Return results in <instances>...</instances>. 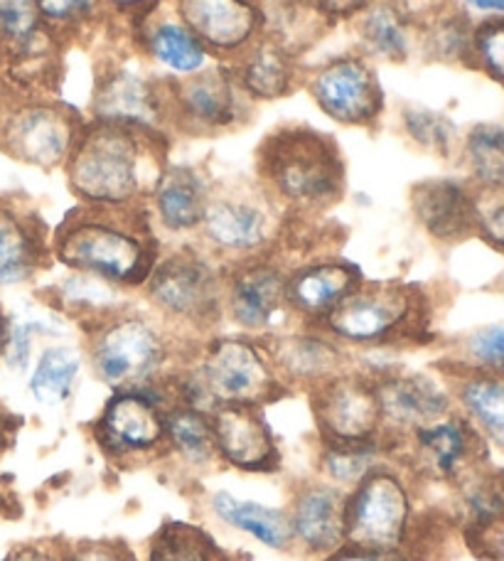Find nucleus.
<instances>
[{
    "mask_svg": "<svg viewBox=\"0 0 504 561\" xmlns=\"http://www.w3.org/2000/svg\"><path fill=\"white\" fill-rule=\"evenodd\" d=\"M470 5L480 10H488V13H502L504 15V0H468Z\"/></svg>",
    "mask_w": 504,
    "mask_h": 561,
    "instance_id": "obj_53",
    "label": "nucleus"
},
{
    "mask_svg": "<svg viewBox=\"0 0 504 561\" xmlns=\"http://www.w3.org/2000/svg\"><path fill=\"white\" fill-rule=\"evenodd\" d=\"M175 13L221 65L264 35V13L256 0H177Z\"/></svg>",
    "mask_w": 504,
    "mask_h": 561,
    "instance_id": "obj_19",
    "label": "nucleus"
},
{
    "mask_svg": "<svg viewBox=\"0 0 504 561\" xmlns=\"http://www.w3.org/2000/svg\"><path fill=\"white\" fill-rule=\"evenodd\" d=\"M53 256L69 272L144 288L160 259L158 229L148 205H79L53 232Z\"/></svg>",
    "mask_w": 504,
    "mask_h": 561,
    "instance_id": "obj_2",
    "label": "nucleus"
},
{
    "mask_svg": "<svg viewBox=\"0 0 504 561\" xmlns=\"http://www.w3.org/2000/svg\"><path fill=\"white\" fill-rule=\"evenodd\" d=\"M308 394L325 444H381V414L369 375L350 369L308 389Z\"/></svg>",
    "mask_w": 504,
    "mask_h": 561,
    "instance_id": "obj_16",
    "label": "nucleus"
},
{
    "mask_svg": "<svg viewBox=\"0 0 504 561\" xmlns=\"http://www.w3.org/2000/svg\"><path fill=\"white\" fill-rule=\"evenodd\" d=\"M355 20L362 55L381 62L401 65L406 62L413 43H416V27L413 18L394 0H371Z\"/></svg>",
    "mask_w": 504,
    "mask_h": 561,
    "instance_id": "obj_30",
    "label": "nucleus"
},
{
    "mask_svg": "<svg viewBox=\"0 0 504 561\" xmlns=\"http://www.w3.org/2000/svg\"><path fill=\"white\" fill-rule=\"evenodd\" d=\"M389 552H375V549H365L357 545L345 542L335 552H330L325 561H381Z\"/></svg>",
    "mask_w": 504,
    "mask_h": 561,
    "instance_id": "obj_51",
    "label": "nucleus"
},
{
    "mask_svg": "<svg viewBox=\"0 0 504 561\" xmlns=\"http://www.w3.org/2000/svg\"><path fill=\"white\" fill-rule=\"evenodd\" d=\"M462 163L472 187L504 185V128L495 124L470 128L462 144Z\"/></svg>",
    "mask_w": 504,
    "mask_h": 561,
    "instance_id": "obj_37",
    "label": "nucleus"
},
{
    "mask_svg": "<svg viewBox=\"0 0 504 561\" xmlns=\"http://www.w3.org/2000/svg\"><path fill=\"white\" fill-rule=\"evenodd\" d=\"M150 310L193 345V337H211L225 318V266L205 249L183 247L160 254L144 284Z\"/></svg>",
    "mask_w": 504,
    "mask_h": 561,
    "instance_id": "obj_6",
    "label": "nucleus"
},
{
    "mask_svg": "<svg viewBox=\"0 0 504 561\" xmlns=\"http://www.w3.org/2000/svg\"><path fill=\"white\" fill-rule=\"evenodd\" d=\"M211 510L219 519H225L239 533H247L261 545L271 549H288L294 545V533H290V517L286 510L266 507L249 500H239L231 493L211 495Z\"/></svg>",
    "mask_w": 504,
    "mask_h": 561,
    "instance_id": "obj_32",
    "label": "nucleus"
},
{
    "mask_svg": "<svg viewBox=\"0 0 504 561\" xmlns=\"http://www.w3.org/2000/svg\"><path fill=\"white\" fill-rule=\"evenodd\" d=\"M312 102L335 124L375 128L385 114V89L375 62L362 53L330 57L302 77Z\"/></svg>",
    "mask_w": 504,
    "mask_h": 561,
    "instance_id": "obj_13",
    "label": "nucleus"
},
{
    "mask_svg": "<svg viewBox=\"0 0 504 561\" xmlns=\"http://www.w3.org/2000/svg\"><path fill=\"white\" fill-rule=\"evenodd\" d=\"M163 416L168 454H173L195 470H205L211 463H217L219 454L209 414L197 412V409H190L185 404H175Z\"/></svg>",
    "mask_w": 504,
    "mask_h": 561,
    "instance_id": "obj_34",
    "label": "nucleus"
},
{
    "mask_svg": "<svg viewBox=\"0 0 504 561\" xmlns=\"http://www.w3.org/2000/svg\"><path fill=\"white\" fill-rule=\"evenodd\" d=\"M381 561H423L416 557H409V554H401V552H389Z\"/></svg>",
    "mask_w": 504,
    "mask_h": 561,
    "instance_id": "obj_55",
    "label": "nucleus"
},
{
    "mask_svg": "<svg viewBox=\"0 0 504 561\" xmlns=\"http://www.w3.org/2000/svg\"><path fill=\"white\" fill-rule=\"evenodd\" d=\"M67 561H138L124 539H84L67 545Z\"/></svg>",
    "mask_w": 504,
    "mask_h": 561,
    "instance_id": "obj_46",
    "label": "nucleus"
},
{
    "mask_svg": "<svg viewBox=\"0 0 504 561\" xmlns=\"http://www.w3.org/2000/svg\"><path fill=\"white\" fill-rule=\"evenodd\" d=\"M170 136L144 126L87 122L65 163L79 205H148L168 168Z\"/></svg>",
    "mask_w": 504,
    "mask_h": 561,
    "instance_id": "obj_1",
    "label": "nucleus"
},
{
    "mask_svg": "<svg viewBox=\"0 0 504 561\" xmlns=\"http://www.w3.org/2000/svg\"><path fill=\"white\" fill-rule=\"evenodd\" d=\"M177 404L211 414L219 407H264L284 397L264 340L211 335L173 373Z\"/></svg>",
    "mask_w": 504,
    "mask_h": 561,
    "instance_id": "obj_4",
    "label": "nucleus"
},
{
    "mask_svg": "<svg viewBox=\"0 0 504 561\" xmlns=\"http://www.w3.org/2000/svg\"><path fill=\"white\" fill-rule=\"evenodd\" d=\"M458 485L478 529H492L504 523V470L480 466Z\"/></svg>",
    "mask_w": 504,
    "mask_h": 561,
    "instance_id": "obj_39",
    "label": "nucleus"
},
{
    "mask_svg": "<svg viewBox=\"0 0 504 561\" xmlns=\"http://www.w3.org/2000/svg\"><path fill=\"white\" fill-rule=\"evenodd\" d=\"M453 365L504 377V323L472 330L468 337H462L458 359Z\"/></svg>",
    "mask_w": 504,
    "mask_h": 561,
    "instance_id": "obj_42",
    "label": "nucleus"
},
{
    "mask_svg": "<svg viewBox=\"0 0 504 561\" xmlns=\"http://www.w3.org/2000/svg\"><path fill=\"white\" fill-rule=\"evenodd\" d=\"M53 304L59 310H65L69 318H75L82 328L128 306L124 300V288L108 284L104 278L79 272L65 276L53 288Z\"/></svg>",
    "mask_w": 504,
    "mask_h": 561,
    "instance_id": "obj_33",
    "label": "nucleus"
},
{
    "mask_svg": "<svg viewBox=\"0 0 504 561\" xmlns=\"http://www.w3.org/2000/svg\"><path fill=\"white\" fill-rule=\"evenodd\" d=\"M104 5L118 15L130 18L136 25L138 20H144L146 15L153 13V10L160 5V0H104Z\"/></svg>",
    "mask_w": 504,
    "mask_h": 561,
    "instance_id": "obj_50",
    "label": "nucleus"
},
{
    "mask_svg": "<svg viewBox=\"0 0 504 561\" xmlns=\"http://www.w3.org/2000/svg\"><path fill=\"white\" fill-rule=\"evenodd\" d=\"M33 5L57 37H69L94 23L104 0H33Z\"/></svg>",
    "mask_w": 504,
    "mask_h": 561,
    "instance_id": "obj_43",
    "label": "nucleus"
},
{
    "mask_svg": "<svg viewBox=\"0 0 504 561\" xmlns=\"http://www.w3.org/2000/svg\"><path fill=\"white\" fill-rule=\"evenodd\" d=\"M345 523L350 545L375 552H401L411 527L406 480L387 463L371 468L347 495Z\"/></svg>",
    "mask_w": 504,
    "mask_h": 561,
    "instance_id": "obj_12",
    "label": "nucleus"
},
{
    "mask_svg": "<svg viewBox=\"0 0 504 561\" xmlns=\"http://www.w3.org/2000/svg\"><path fill=\"white\" fill-rule=\"evenodd\" d=\"M148 561H229L215 537L187 523H165L148 542Z\"/></svg>",
    "mask_w": 504,
    "mask_h": 561,
    "instance_id": "obj_36",
    "label": "nucleus"
},
{
    "mask_svg": "<svg viewBox=\"0 0 504 561\" xmlns=\"http://www.w3.org/2000/svg\"><path fill=\"white\" fill-rule=\"evenodd\" d=\"M79 369H82V355L75 347H47L30 377V394L43 407L65 404L75 392Z\"/></svg>",
    "mask_w": 504,
    "mask_h": 561,
    "instance_id": "obj_35",
    "label": "nucleus"
},
{
    "mask_svg": "<svg viewBox=\"0 0 504 561\" xmlns=\"http://www.w3.org/2000/svg\"><path fill=\"white\" fill-rule=\"evenodd\" d=\"M53 259V232L37 209L0 197V286L27 284Z\"/></svg>",
    "mask_w": 504,
    "mask_h": 561,
    "instance_id": "obj_21",
    "label": "nucleus"
},
{
    "mask_svg": "<svg viewBox=\"0 0 504 561\" xmlns=\"http://www.w3.org/2000/svg\"><path fill=\"white\" fill-rule=\"evenodd\" d=\"M30 353H33V325H10L8 343L3 350L8 367L15 369V373H25L30 365Z\"/></svg>",
    "mask_w": 504,
    "mask_h": 561,
    "instance_id": "obj_47",
    "label": "nucleus"
},
{
    "mask_svg": "<svg viewBox=\"0 0 504 561\" xmlns=\"http://www.w3.org/2000/svg\"><path fill=\"white\" fill-rule=\"evenodd\" d=\"M13 431H15V416L0 404V454H3L10 440H13Z\"/></svg>",
    "mask_w": 504,
    "mask_h": 561,
    "instance_id": "obj_52",
    "label": "nucleus"
},
{
    "mask_svg": "<svg viewBox=\"0 0 504 561\" xmlns=\"http://www.w3.org/2000/svg\"><path fill=\"white\" fill-rule=\"evenodd\" d=\"M87 357L101 385L114 392L144 389L175 373L180 345H187L153 310L124 306L84 328Z\"/></svg>",
    "mask_w": 504,
    "mask_h": 561,
    "instance_id": "obj_5",
    "label": "nucleus"
},
{
    "mask_svg": "<svg viewBox=\"0 0 504 561\" xmlns=\"http://www.w3.org/2000/svg\"><path fill=\"white\" fill-rule=\"evenodd\" d=\"M84 124L82 114L55 94L13 87L0 99V150L43 170L65 168Z\"/></svg>",
    "mask_w": 504,
    "mask_h": 561,
    "instance_id": "obj_9",
    "label": "nucleus"
},
{
    "mask_svg": "<svg viewBox=\"0 0 504 561\" xmlns=\"http://www.w3.org/2000/svg\"><path fill=\"white\" fill-rule=\"evenodd\" d=\"M284 222V207L259 180H219L211 185L197 234L202 249L221 266H229L274 252Z\"/></svg>",
    "mask_w": 504,
    "mask_h": 561,
    "instance_id": "obj_8",
    "label": "nucleus"
},
{
    "mask_svg": "<svg viewBox=\"0 0 504 561\" xmlns=\"http://www.w3.org/2000/svg\"><path fill=\"white\" fill-rule=\"evenodd\" d=\"M403 444H409L411 463L423 476L446 480V483H460L462 478L485 466L488 460V440L458 409L428 426L413 431L409 438H403Z\"/></svg>",
    "mask_w": 504,
    "mask_h": 561,
    "instance_id": "obj_17",
    "label": "nucleus"
},
{
    "mask_svg": "<svg viewBox=\"0 0 504 561\" xmlns=\"http://www.w3.org/2000/svg\"><path fill=\"white\" fill-rule=\"evenodd\" d=\"M428 323V298L419 286L362 280L316 328L340 345L389 347L426 340Z\"/></svg>",
    "mask_w": 504,
    "mask_h": 561,
    "instance_id": "obj_7",
    "label": "nucleus"
},
{
    "mask_svg": "<svg viewBox=\"0 0 504 561\" xmlns=\"http://www.w3.org/2000/svg\"><path fill=\"white\" fill-rule=\"evenodd\" d=\"M421 43L431 59H440V62H470L472 27L462 13H438L423 27Z\"/></svg>",
    "mask_w": 504,
    "mask_h": 561,
    "instance_id": "obj_40",
    "label": "nucleus"
},
{
    "mask_svg": "<svg viewBox=\"0 0 504 561\" xmlns=\"http://www.w3.org/2000/svg\"><path fill=\"white\" fill-rule=\"evenodd\" d=\"M470 65L504 84V18H490L472 27Z\"/></svg>",
    "mask_w": 504,
    "mask_h": 561,
    "instance_id": "obj_44",
    "label": "nucleus"
},
{
    "mask_svg": "<svg viewBox=\"0 0 504 561\" xmlns=\"http://www.w3.org/2000/svg\"><path fill=\"white\" fill-rule=\"evenodd\" d=\"M381 444H325L320 456V470L328 483L337 488H355L371 468L379 466Z\"/></svg>",
    "mask_w": 504,
    "mask_h": 561,
    "instance_id": "obj_38",
    "label": "nucleus"
},
{
    "mask_svg": "<svg viewBox=\"0 0 504 561\" xmlns=\"http://www.w3.org/2000/svg\"><path fill=\"white\" fill-rule=\"evenodd\" d=\"M165 412L144 389L114 392L92 424L96 446L111 460L136 463L168 454Z\"/></svg>",
    "mask_w": 504,
    "mask_h": 561,
    "instance_id": "obj_15",
    "label": "nucleus"
},
{
    "mask_svg": "<svg viewBox=\"0 0 504 561\" xmlns=\"http://www.w3.org/2000/svg\"><path fill=\"white\" fill-rule=\"evenodd\" d=\"M5 561H67V545L62 542H27L15 547Z\"/></svg>",
    "mask_w": 504,
    "mask_h": 561,
    "instance_id": "obj_48",
    "label": "nucleus"
},
{
    "mask_svg": "<svg viewBox=\"0 0 504 561\" xmlns=\"http://www.w3.org/2000/svg\"><path fill=\"white\" fill-rule=\"evenodd\" d=\"M401 126L413 144L446 158L456 144V126L448 116L423 106H406L401 112Z\"/></svg>",
    "mask_w": 504,
    "mask_h": 561,
    "instance_id": "obj_41",
    "label": "nucleus"
},
{
    "mask_svg": "<svg viewBox=\"0 0 504 561\" xmlns=\"http://www.w3.org/2000/svg\"><path fill=\"white\" fill-rule=\"evenodd\" d=\"M134 30L140 53L153 59V62L163 65L170 75H195L209 62V53L190 33L177 13L163 15L160 13V5L144 20H138Z\"/></svg>",
    "mask_w": 504,
    "mask_h": 561,
    "instance_id": "obj_29",
    "label": "nucleus"
},
{
    "mask_svg": "<svg viewBox=\"0 0 504 561\" xmlns=\"http://www.w3.org/2000/svg\"><path fill=\"white\" fill-rule=\"evenodd\" d=\"M256 180L286 215H320L345 195L347 165L335 138L306 124H286L259 144Z\"/></svg>",
    "mask_w": 504,
    "mask_h": 561,
    "instance_id": "obj_3",
    "label": "nucleus"
},
{
    "mask_svg": "<svg viewBox=\"0 0 504 561\" xmlns=\"http://www.w3.org/2000/svg\"><path fill=\"white\" fill-rule=\"evenodd\" d=\"M312 3H316V8L330 23H335V20L357 18L371 0H312Z\"/></svg>",
    "mask_w": 504,
    "mask_h": 561,
    "instance_id": "obj_49",
    "label": "nucleus"
},
{
    "mask_svg": "<svg viewBox=\"0 0 504 561\" xmlns=\"http://www.w3.org/2000/svg\"><path fill=\"white\" fill-rule=\"evenodd\" d=\"M365 276L345 259H316L288 268V308L306 328H316L332 308L340 306Z\"/></svg>",
    "mask_w": 504,
    "mask_h": 561,
    "instance_id": "obj_24",
    "label": "nucleus"
},
{
    "mask_svg": "<svg viewBox=\"0 0 504 561\" xmlns=\"http://www.w3.org/2000/svg\"><path fill=\"white\" fill-rule=\"evenodd\" d=\"M94 122L144 126L170 131V84L168 77L148 75L130 62H111L94 79Z\"/></svg>",
    "mask_w": 504,
    "mask_h": 561,
    "instance_id": "obj_14",
    "label": "nucleus"
},
{
    "mask_svg": "<svg viewBox=\"0 0 504 561\" xmlns=\"http://www.w3.org/2000/svg\"><path fill=\"white\" fill-rule=\"evenodd\" d=\"M448 392L458 412L466 416L488 444L504 450V377L448 365Z\"/></svg>",
    "mask_w": 504,
    "mask_h": 561,
    "instance_id": "obj_28",
    "label": "nucleus"
},
{
    "mask_svg": "<svg viewBox=\"0 0 504 561\" xmlns=\"http://www.w3.org/2000/svg\"><path fill=\"white\" fill-rule=\"evenodd\" d=\"M211 185L215 180L202 168L168 163L148 199L156 229H163L173 237L195 234L205 219Z\"/></svg>",
    "mask_w": 504,
    "mask_h": 561,
    "instance_id": "obj_25",
    "label": "nucleus"
},
{
    "mask_svg": "<svg viewBox=\"0 0 504 561\" xmlns=\"http://www.w3.org/2000/svg\"><path fill=\"white\" fill-rule=\"evenodd\" d=\"M168 84L173 134L225 136L251 122L254 102L241 92L227 65L205 67L185 77H168Z\"/></svg>",
    "mask_w": 504,
    "mask_h": 561,
    "instance_id": "obj_10",
    "label": "nucleus"
},
{
    "mask_svg": "<svg viewBox=\"0 0 504 561\" xmlns=\"http://www.w3.org/2000/svg\"><path fill=\"white\" fill-rule=\"evenodd\" d=\"M227 67L251 102L286 99L298 92L302 77H306L300 57L266 35H261L254 45H249L244 53L227 62Z\"/></svg>",
    "mask_w": 504,
    "mask_h": 561,
    "instance_id": "obj_26",
    "label": "nucleus"
},
{
    "mask_svg": "<svg viewBox=\"0 0 504 561\" xmlns=\"http://www.w3.org/2000/svg\"><path fill=\"white\" fill-rule=\"evenodd\" d=\"M409 203L413 217L438 242H460L476 234V203L472 187L458 180L433 178L411 187Z\"/></svg>",
    "mask_w": 504,
    "mask_h": 561,
    "instance_id": "obj_27",
    "label": "nucleus"
},
{
    "mask_svg": "<svg viewBox=\"0 0 504 561\" xmlns=\"http://www.w3.org/2000/svg\"><path fill=\"white\" fill-rule=\"evenodd\" d=\"M8 333H10V323L3 310H0V355H3L5 343H8Z\"/></svg>",
    "mask_w": 504,
    "mask_h": 561,
    "instance_id": "obj_54",
    "label": "nucleus"
},
{
    "mask_svg": "<svg viewBox=\"0 0 504 561\" xmlns=\"http://www.w3.org/2000/svg\"><path fill=\"white\" fill-rule=\"evenodd\" d=\"M379 414L381 440L409 438L413 431L456 412L450 392L421 373H381L371 377Z\"/></svg>",
    "mask_w": 504,
    "mask_h": 561,
    "instance_id": "obj_18",
    "label": "nucleus"
},
{
    "mask_svg": "<svg viewBox=\"0 0 504 561\" xmlns=\"http://www.w3.org/2000/svg\"><path fill=\"white\" fill-rule=\"evenodd\" d=\"M276 375L286 387L312 389L328 379L350 373L345 345L318 328L284 330L264 340Z\"/></svg>",
    "mask_w": 504,
    "mask_h": 561,
    "instance_id": "obj_20",
    "label": "nucleus"
},
{
    "mask_svg": "<svg viewBox=\"0 0 504 561\" xmlns=\"http://www.w3.org/2000/svg\"><path fill=\"white\" fill-rule=\"evenodd\" d=\"M347 495L342 488L316 480V483H300L290 500V533L310 554H330L347 542L345 523Z\"/></svg>",
    "mask_w": 504,
    "mask_h": 561,
    "instance_id": "obj_23",
    "label": "nucleus"
},
{
    "mask_svg": "<svg viewBox=\"0 0 504 561\" xmlns=\"http://www.w3.org/2000/svg\"><path fill=\"white\" fill-rule=\"evenodd\" d=\"M256 3H261V0H256Z\"/></svg>",
    "mask_w": 504,
    "mask_h": 561,
    "instance_id": "obj_56",
    "label": "nucleus"
},
{
    "mask_svg": "<svg viewBox=\"0 0 504 561\" xmlns=\"http://www.w3.org/2000/svg\"><path fill=\"white\" fill-rule=\"evenodd\" d=\"M225 318L259 340L284 333L296 320L288 308V268L274 254L225 266Z\"/></svg>",
    "mask_w": 504,
    "mask_h": 561,
    "instance_id": "obj_11",
    "label": "nucleus"
},
{
    "mask_svg": "<svg viewBox=\"0 0 504 561\" xmlns=\"http://www.w3.org/2000/svg\"><path fill=\"white\" fill-rule=\"evenodd\" d=\"M209 419L219 460L247 473L278 470V446L261 407H219Z\"/></svg>",
    "mask_w": 504,
    "mask_h": 561,
    "instance_id": "obj_22",
    "label": "nucleus"
},
{
    "mask_svg": "<svg viewBox=\"0 0 504 561\" xmlns=\"http://www.w3.org/2000/svg\"><path fill=\"white\" fill-rule=\"evenodd\" d=\"M472 203H476V234L504 252V185L472 187Z\"/></svg>",
    "mask_w": 504,
    "mask_h": 561,
    "instance_id": "obj_45",
    "label": "nucleus"
},
{
    "mask_svg": "<svg viewBox=\"0 0 504 561\" xmlns=\"http://www.w3.org/2000/svg\"><path fill=\"white\" fill-rule=\"evenodd\" d=\"M264 13V35L284 45L288 53L300 57L322 33L332 27L312 0H261Z\"/></svg>",
    "mask_w": 504,
    "mask_h": 561,
    "instance_id": "obj_31",
    "label": "nucleus"
}]
</instances>
